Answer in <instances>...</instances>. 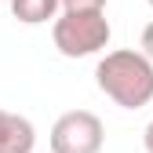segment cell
<instances>
[{
    "label": "cell",
    "mask_w": 153,
    "mask_h": 153,
    "mask_svg": "<svg viewBox=\"0 0 153 153\" xmlns=\"http://www.w3.org/2000/svg\"><path fill=\"white\" fill-rule=\"evenodd\" d=\"M95 84L120 109H142L153 102V62L135 48L106 51L95 66Z\"/></svg>",
    "instance_id": "obj_1"
},
{
    "label": "cell",
    "mask_w": 153,
    "mask_h": 153,
    "mask_svg": "<svg viewBox=\"0 0 153 153\" xmlns=\"http://www.w3.org/2000/svg\"><path fill=\"white\" fill-rule=\"evenodd\" d=\"M113 36L106 11H62L51 18V40L66 59H88L99 55Z\"/></svg>",
    "instance_id": "obj_2"
},
{
    "label": "cell",
    "mask_w": 153,
    "mask_h": 153,
    "mask_svg": "<svg viewBox=\"0 0 153 153\" xmlns=\"http://www.w3.org/2000/svg\"><path fill=\"white\" fill-rule=\"evenodd\" d=\"M51 153H102L106 128L91 109H69L51 124Z\"/></svg>",
    "instance_id": "obj_3"
},
{
    "label": "cell",
    "mask_w": 153,
    "mask_h": 153,
    "mask_svg": "<svg viewBox=\"0 0 153 153\" xmlns=\"http://www.w3.org/2000/svg\"><path fill=\"white\" fill-rule=\"evenodd\" d=\"M36 128L29 117L11 109H0V153H33Z\"/></svg>",
    "instance_id": "obj_4"
},
{
    "label": "cell",
    "mask_w": 153,
    "mask_h": 153,
    "mask_svg": "<svg viewBox=\"0 0 153 153\" xmlns=\"http://www.w3.org/2000/svg\"><path fill=\"white\" fill-rule=\"evenodd\" d=\"M59 0H11V15L26 26H44L59 15Z\"/></svg>",
    "instance_id": "obj_5"
},
{
    "label": "cell",
    "mask_w": 153,
    "mask_h": 153,
    "mask_svg": "<svg viewBox=\"0 0 153 153\" xmlns=\"http://www.w3.org/2000/svg\"><path fill=\"white\" fill-rule=\"evenodd\" d=\"M62 11H106V0H59Z\"/></svg>",
    "instance_id": "obj_6"
},
{
    "label": "cell",
    "mask_w": 153,
    "mask_h": 153,
    "mask_svg": "<svg viewBox=\"0 0 153 153\" xmlns=\"http://www.w3.org/2000/svg\"><path fill=\"white\" fill-rule=\"evenodd\" d=\"M142 55H146V59L153 62V22L142 29Z\"/></svg>",
    "instance_id": "obj_7"
},
{
    "label": "cell",
    "mask_w": 153,
    "mask_h": 153,
    "mask_svg": "<svg viewBox=\"0 0 153 153\" xmlns=\"http://www.w3.org/2000/svg\"><path fill=\"white\" fill-rule=\"evenodd\" d=\"M142 146H146V153H153V120H149L146 131H142Z\"/></svg>",
    "instance_id": "obj_8"
},
{
    "label": "cell",
    "mask_w": 153,
    "mask_h": 153,
    "mask_svg": "<svg viewBox=\"0 0 153 153\" xmlns=\"http://www.w3.org/2000/svg\"><path fill=\"white\" fill-rule=\"evenodd\" d=\"M146 4H149V7H153V0H146Z\"/></svg>",
    "instance_id": "obj_9"
}]
</instances>
